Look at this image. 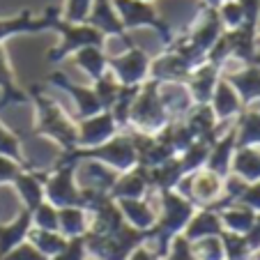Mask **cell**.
<instances>
[{
	"instance_id": "obj_29",
	"label": "cell",
	"mask_w": 260,
	"mask_h": 260,
	"mask_svg": "<svg viewBox=\"0 0 260 260\" xmlns=\"http://www.w3.org/2000/svg\"><path fill=\"white\" fill-rule=\"evenodd\" d=\"M21 171H23V168H21L19 161H14V159L3 157V154H0V187H3V184L14 182L16 175H19Z\"/></svg>"
},
{
	"instance_id": "obj_14",
	"label": "cell",
	"mask_w": 260,
	"mask_h": 260,
	"mask_svg": "<svg viewBox=\"0 0 260 260\" xmlns=\"http://www.w3.org/2000/svg\"><path fill=\"white\" fill-rule=\"evenodd\" d=\"M221 233H223V226H221L219 212L203 207L201 212H193V216L189 219L182 237L187 242H196V240H203V237H216Z\"/></svg>"
},
{
	"instance_id": "obj_3",
	"label": "cell",
	"mask_w": 260,
	"mask_h": 260,
	"mask_svg": "<svg viewBox=\"0 0 260 260\" xmlns=\"http://www.w3.org/2000/svg\"><path fill=\"white\" fill-rule=\"evenodd\" d=\"M53 30L60 32L62 42H60V46H55L49 53V62H62L69 53H76V51L88 49V46L104 44V35L88 23H67V21L60 19L58 23L53 25Z\"/></svg>"
},
{
	"instance_id": "obj_21",
	"label": "cell",
	"mask_w": 260,
	"mask_h": 260,
	"mask_svg": "<svg viewBox=\"0 0 260 260\" xmlns=\"http://www.w3.org/2000/svg\"><path fill=\"white\" fill-rule=\"evenodd\" d=\"M219 237H221V242H223V253H226V260H253V253H251L244 235L223 231Z\"/></svg>"
},
{
	"instance_id": "obj_19",
	"label": "cell",
	"mask_w": 260,
	"mask_h": 260,
	"mask_svg": "<svg viewBox=\"0 0 260 260\" xmlns=\"http://www.w3.org/2000/svg\"><path fill=\"white\" fill-rule=\"evenodd\" d=\"M28 242L40 251L42 255L53 258V255H58L60 251L64 249L67 237H62L58 231H40V228H32V231L28 233Z\"/></svg>"
},
{
	"instance_id": "obj_30",
	"label": "cell",
	"mask_w": 260,
	"mask_h": 260,
	"mask_svg": "<svg viewBox=\"0 0 260 260\" xmlns=\"http://www.w3.org/2000/svg\"><path fill=\"white\" fill-rule=\"evenodd\" d=\"M14 74H12L10 64H7V55H5V49L0 44V92L5 90H14Z\"/></svg>"
},
{
	"instance_id": "obj_11",
	"label": "cell",
	"mask_w": 260,
	"mask_h": 260,
	"mask_svg": "<svg viewBox=\"0 0 260 260\" xmlns=\"http://www.w3.org/2000/svg\"><path fill=\"white\" fill-rule=\"evenodd\" d=\"M219 81H221L219 67H214V64H210V62H203L201 67H196L189 74L187 85H189V92H191L196 106H207V104H210L212 92H214Z\"/></svg>"
},
{
	"instance_id": "obj_15",
	"label": "cell",
	"mask_w": 260,
	"mask_h": 260,
	"mask_svg": "<svg viewBox=\"0 0 260 260\" xmlns=\"http://www.w3.org/2000/svg\"><path fill=\"white\" fill-rule=\"evenodd\" d=\"M72 60L76 69L85 74V79L90 83H94L108 74V55L102 51V46H88V49L76 51Z\"/></svg>"
},
{
	"instance_id": "obj_33",
	"label": "cell",
	"mask_w": 260,
	"mask_h": 260,
	"mask_svg": "<svg viewBox=\"0 0 260 260\" xmlns=\"http://www.w3.org/2000/svg\"><path fill=\"white\" fill-rule=\"evenodd\" d=\"M255 258H258V260H260V253H258V255H255Z\"/></svg>"
},
{
	"instance_id": "obj_8",
	"label": "cell",
	"mask_w": 260,
	"mask_h": 260,
	"mask_svg": "<svg viewBox=\"0 0 260 260\" xmlns=\"http://www.w3.org/2000/svg\"><path fill=\"white\" fill-rule=\"evenodd\" d=\"M207 106L212 108L216 122H235V120L240 118V113L244 111L242 99L237 97L235 88H233L226 79H221L219 83H216V88H214V92H212V99H210Z\"/></svg>"
},
{
	"instance_id": "obj_18",
	"label": "cell",
	"mask_w": 260,
	"mask_h": 260,
	"mask_svg": "<svg viewBox=\"0 0 260 260\" xmlns=\"http://www.w3.org/2000/svg\"><path fill=\"white\" fill-rule=\"evenodd\" d=\"M90 231V216L83 207H62L58 210V233L67 240L85 237Z\"/></svg>"
},
{
	"instance_id": "obj_5",
	"label": "cell",
	"mask_w": 260,
	"mask_h": 260,
	"mask_svg": "<svg viewBox=\"0 0 260 260\" xmlns=\"http://www.w3.org/2000/svg\"><path fill=\"white\" fill-rule=\"evenodd\" d=\"M118 124H115L111 111H102V113L85 118L76 122V150H90V147H99L106 141L118 134Z\"/></svg>"
},
{
	"instance_id": "obj_6",
	"label": "cell",
	"mask_w": 260,
	"mask_h": 260,
	"mask_svg": "<svg viewBox=\"0 0 260 260\" xmlns=\"http://www.w3.org/2000/svg\"><path fill=\"white\" fill-rule=\"evenodd\" d=\"M157 92H159V99H161L164 108H166L168 118H171V122L187 120L189 113L196 108V102H193L187 83H180V81L157 83Z\"/></svg>"
},
{
	"instance_id": "obj_26",
	"label": "cell",
	"mask_w": 260,
	"mask_h": 260,
	"mask_svg": "<svg viewBox=\"0 0 260 260\" xmlns=\"http://www.w3.org/2000/svg\"><path fill=\"white\" fill-rule=\"evenodd\" d=\"M85 253H88L85 237H74V240H67L64 249L58 255H53L49 260H85Z\"/></svg>"
},
{
	"instance_id": "obj_24",
	"label": "cell",
	"mask_w": 260,
	"mask_h": 260,
	"mask_svg": "<svg viewBox=\"0 0 260 260\" xmlns=\"http://www.w3.org/2000/svg\"><path fill=\"white\" fill-rule=\"evenodd\" d=\"M94 0H67L62 12V21L67 23H85L90 16V10H92Z\"/></svg>"
},
{
	"instance_id": "obj_31",
	"label": "cell",
	"mask_w": 260,
	"mask_h": 260,
	"mask_svg": "<svg viewBox=\"0 0 260 260\" xmlns=\"http://www.w3.org/2000/svg\"><path fill=\"white\" fill-rule=\"evenodd\" d=\"M129 260H159V258L150 249H145V246H138V249L134 251L132 255H129Z\"/></svg>"
},
{
	"instance_id": "obj_9",
	"label": "cell",
	"mask_w": 260,
	"mask_h": 260,
	"mask_svg": "<svg viewBox=\"0 0 260 260\" xmlns=\"http://www.w3.org/2000/svg\"><path fill=\"white\" fill-rule=\"evenodd\" d=\"M49 173H37V171H21L16 175V180L12 182L16 196H19V203L23 205V210L32 212L35 207H40L44 198V182Z\"/></svg>"
},
{
	"instance_id": "obj_2",
	"label": "cell",
	"mask_w": 260,
	"mask_h": 260,
	"mask_svg": "<svg viewBox=\"0 0 260 260\" xmlns=\"http://www.w3.org/2000/svg\"><path fill=\"white\" fill-rule=\"evenodd\" d=\"M44 198L53 207H83V196L74 180V164L60 161L53 171L46 175L44 182Z\"/></svg>"
},
{
	"instance_id": "obj_23",
	"label": "cell",
	"mask_w": 260,
	"mask_h": 260,
	"mask_svg": "<svg viewBox=\"0 0 260 260\" xmlns=\"http://www.w3.org/2000/svg\"><path fill=\"white\" fill-rule=\"evenodd\" d=\"M32 226L40 231H58V207H53L51 203H42L40 207H35L32 212Z\"/></svg>"
},
{
	"instance_id": "obj_20",
	"label": "cell",
	"mask_w": 260,
	"mask_h": 260,
	"mask_svg": "<svg viewBox=\"0 0 260 260\" xmlns=\"http://www.w3.org/2000/svg\"><path fill=\"white\" fill-rule=\"evenodd\" d=\"M216 14H219V21H221V25H223V30H226V32L246 25L244 10H242L240 0H223V3L216 7Z\"/></svg>"
},
{
	"instance_id": "obj_32",
	"label": "cell",
	"mask_w": 260,
	"mask_h": 260,
	"mask_svg": "<svg viewBox=\"0 0 260 260\" xmlns=\"http://www.w3.org/2000/svg\"><path fill=\"white\" fill-rule=\"evenodd\" d=\"M255 32H258V37H260V16H258V23H255Z\"/></svg>"
},
{
	"instance_id": "obj_16",
	"label": "cell",
	"mask_w": 260,
	"mask_h": 260,
	"mask_svg": "<svg viewBox=\"0 0 260 260\" xmlns=\"http://www.w3.org/2000/svg\"><path fill=\"white\" fill-rule=\"evenodd\" d=\"M231 173L244 180L246 184L260 180V147L246 145V147H235L231 164Z\"/></svg>"
},
{
	"instance_id": "obj_7",
	"label": "cell",
	"mask_w": 260,
	"mask_h": 260,
	"mask_svg": "<svg viewBox=\"0 0 260 260\" xmlns=\"http://www.w3.org/2000/svg\"><path fill=\"white\" fill-rule=\"evenodd\" d=\"M58 12L55 10H49L46 16H40V19H35L30 12H21L16 16H7L3 19L0 16V44L10 37H16V35H28V32H37V30H49L58 23Z\"/></svg>"
},
{
	"instance_id": "obj_27",
	"label": "cell",
	"mask_w": 260,
	"mask_h": 260,
	"mask_svg": "<svg viewBox=\"0 0 260 260\" xmlns=\"http://www.w3.org/2000/svg\"><path fill=\"white\" fill-rule=\"evenodd\" d=\"M164 258L166 260H198L191 251V242H187L182 235L173 237V242L168 244V251Z\"/></svg>"
},
{
	"instance_id": "obj_1",
	"label": "cell",
	"mask_w": 260,
	"mask_h": 260,
	"mask_svg": "<svg viewBox=\"0 0 260 260\" xmlns=\"http://www.w3.org/2000/svg\"><path fill=\"white\" fill-rule=\"evenodd\" d=\"M168 124H171V118H168L166 108L159 99L157 81L147 79L141 85V90H138L136 99L132 104L127 129H132L136 134H145V136H159Z\"/></svg>"
},
{
	"instance_id": "obj_34",
	"label": "cell",
	"mask_w": 260,
	"mask_h": 260,
	"mask_svg": "<svg viewBox=\"0 0 260 260\" xmlns=\"http://www.w3.org/2000/svg\"><path fill=\"white\" fill-rule=\"evenodd\" d=\"M145 3H150V0H145Z\"/></svg>"
},
{
	"instance_id": "obj_25",
	"label": "cell",
	"mask_w": 260,
	"mask_h": 260,
	"mask_svg": "<svg viewBox=\"0 0 260 260\" xmlns=\"http://www.w3.org/2000/svg\"><path fill=\"white\" fill-rule=\"evenodd\" d=\"M0 154L21 164V138L14 136L0 120Z\"/></svg>"
},
{
	"instance_id": "obj_4",
	"label": "cell",
	"mask_w": 260,
	"mask_h": 260,
	"mask_svg": "<svg viewBox=\"0 0 260 260\" xmlns=\"http://www.w3.org/2000/svg\"><path fill=\"white\" fill-rule=\"evenodd\" d=\"M150 62H152V60L147 58L143 51L129 49L127 53L108 60V72L118 79L120 85L136 88V85H143L150 79Z\"/></svg>"
},
{
	"instance_id": "obj_12",
	"label": "cell",
	"mask_w": 260,
	"mask_h": 260,
	"mask_svg": "<svg viewBox=\"0 0 260 260\" xmlns=\"http://www.w3.org/2000/svg\"><path fill=\"white\" fill-rule=\"evenodd\" d=\"M122 212V219L129 228L134 231L147 233L152 231V226L157 223V212L150 207V203L145 198H136V201H115Z\"/></svg>"
},
{
	"instance_id": "obj_10",
	"label": "cell",
	"mask_w": 260,
	"mask_h": 260,
	"mask_svg": "<svg viewBox=\"0 0 260 260\" xmlns=\"http://www.w3.org/2000/svg\"><path fill=\"white\" fill-rule=\"evenodd\" d=\"M235 88L237 97L242 99V106H260V64H246L240 72L221 76Z\"/></svg>"
},
{
	"instance_id": "obj_28",
	"label": "cell",
	"mask_w": 260,
	"mask_h": 260,
	"mask_svg": "<svg viewBox=\"0 0 260 260\" xmlns=\"http://www.w3.org/2000/svg\"><path fill=\"white\" fill-rule=\"evenodd\" d=\"M237 203H242V205L251 207L255 214H260V180H258V182H251V184H246V189L242 191V196L237 198Z\"/></svg>"
},
{
	"instance_id": "obj_22",
	"label": "cell",
	"mask_w": 260,
	"mask_h": 260,
	"mask_svg": "<svg viewBox=\"0 0 260 260\" xmlns=\"http://www.w3.org/2000/svg\"><path fill=\"white\" fill-rule=\"evenodd\" d=\"M191 251L198 260H226L223 253V242L221 237H203V240L191 242Z\"/></svg>"
},
{
	"instance_id": "obj_17",
	"label": "cell",
	"mask_w": 260,
	"mask_h": 260,
	"mask_svg": "<svg viewBox=\"0 0 260 260\" xmlns=\"http://www.w3.org/2000/svg\"><path fill=\"white\" fill-rule=\"evenodd\" d=\"M221 216V226L228 233H237V235H244V233L251 231V226L255 223L258 214H255L251 207L242 205V203H231L223 210H219Z\"/></svg>"
},
{
	"instance_id": "obj_13",
	"label": "cell",
	"mask_w": 260,
	"mask_h": 260,
	"mask_svg": "<svg viewBox=\"0 0 260 260\" xmlns=\"http://www.w3.org/2000/svg\"><path fill=\"white\" fill-rule=\"evenodd\" d=\"M88 25H92L94 30L104 35V37H111V35H122V21H120L118 12L113 7V0H94L90 16L85 21Z\"/></svg>"
}]
</instances>
